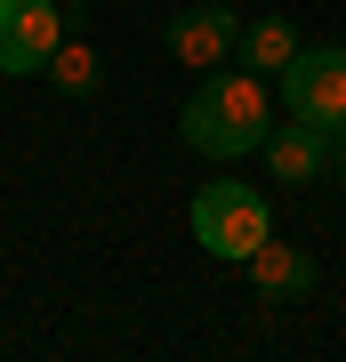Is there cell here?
Masks as SVG:
<instances>
[{
	"label": "cell",
	"mask_w": 346,
	"mask_h": 362,
	"mask_svg": "<svg viewBox=\"0 0 346 362\" xmlns=\"http://www.w3.org/2000/svg\"><path fill=\"white\" fill-rule=\"evenodd\" d=\"M185 145L193 153H209V161H233V153H250V145H266L274 137V97H266V73H209L202 89H193V105H185Z\"/></svg>",
	"instance_id": "6da1fadb"
},
{
	"label": "cell",
	"mask_w": 346,
	"mask_h": 362,
	"mask_svg": "<svg viewBox=\"0 0 346 362\" xmlns=\"http://www.w3.org/2000/svg\"><path fill=\"white\" fill-rule=\"evenodd\" d=\"M193 242H202L209 258H250L258 242H274L266 194L242 185V177H209L202 194H193Z\"/></svg>",
	"instance_id": "7a4b0ae2"
},
{
	"label": "cell",
	"mask_w": 346,
	"mask_h": 362,
	"mask_svg": "<svg viewBox=\"0 0 346 362\" xmlns=\"http://www.w3.org/2000/svg\"><path fill=\"white\" fill-rule=\"evenodd\" d=\"M64 40V8L57 0H0V73L25 81V73H49Z\"/></svg>",
	"instance_id": "3957f363"
},
{
	"label": "cell",
	"mask_w": 346,
	"mask_h": 362,
	"mask_svg": "<svg viewBox=\"0 0 346 362\" xmlns=\"http://www.w3.org/2000/svg\"><path fill=\"white\" fill-rule=\"evenodd\" d=\"M282 97L298 121H322V129H346V49H298L282 73Z\"/></svg>",
	"instance_id": "277c9868"
},
{
	"label": "cell",
	"mask_w": 346,
	"mask_h": 362,
	"mask_svg": "<svg viewBox=\"0 0 346 362\" xmlns=\"http://www.w3.org/2000/svg\"><path fill=\"white\" fill-rule=\"evenodd\" d=\"M233 49H242V16H233L226 0H193V8H178V16H169V57H178V65L218 73Z\"/></svg>",
	"instance_id": "5b68a950"
},
{
	"label": "cell",
	"mask_w": 346,
	"mask_h": 362,
	"mask_svg": "<svg viewBox=\"0 0 346 362\" xmlns=\"http://www.w3.org/2000/svg\"><path fill=\"white\" fill-rule=\"evenodd\" d=\"M338 137H346V129L290 121V129L266 137V161H274V177H282V185H314V177H330V169H338Z\"/></svg>",
	"instance_id": "8992f818"
},
{
	"label": "cell",
	"mask_w": 346,
	"mask_h": 362,
	"mask_svg": "<svg viewBox=\"0 0 346 362\" xmlns=\"http://www.w3.org/2000/svg\"><path fill=\"white\" fill-rule=\"evenodd\" d=\"M242 266H250L258 298H282V306L314 290V258H306V250H290V242H258V250H250Z\"/></svg>",
	"instance_id": "52a82bcc"
},
{
	"label": "cell",
	"mask_w": 346,
	"mask_h": 362,
	"mask_svg": "<svg viewBox=\"0 0 346 362\" xmlns=\"http://www.w3.org/2000/svg\"><path fill=\"white\" fill-rule=\"evenodd\" d=\"M242 57L250 73H290V57H298V33H290V16H258V25H242Z\"/></svg>",
	"instance_id": "ba28073f"
},
{
	"label": "cell",
	"mask_w": 346,
	"mask_h": 362,
	"mask_svg": "<svg viewBox=\"0 0 346 362\" xmlns=\"http://www.w3.org/2000/svg\"><path fill=\"white\" fill-rule=\"evenodd\" d=\"M49 81L64 97H89L97 81H105V57L89 49V40H57V57H49Z\"/></svg>",
	"instance_id": "9c48e42d"
},
{
	"label": "cell",
	"mask_w": 346,
	"mask_h": 362,
	"mask_svg": "<svg viewBox=\"0 0 346 362\" xmlns=\"http://www.w3.org/2000/svg\"><path fill=\"white\" fill-rule=\"evenodd\" d=\"M57 8H89V0H57Z\"/></svg>",
	"instance_id": "30bf717a"
},
{
	"label": "cell",
	"mask_w": 346,
	"mask_h": 362,
	"mask_svg": "<svg viewBox=\"0 0 346 362\" xmlns=\"http://www.w3.org/2000/svg\"><path fill=\"white\" fill-rule=\"evenodd\" d=\"M338 169H346V137H338Z\"/></svg>",
	"instance_id": "8fae6325"
}]
</instances>
